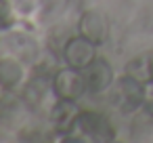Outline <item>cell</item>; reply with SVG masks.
<instances>
[{
  "label": "cell",
  "mask_w": 153,
  "mask_h": 143,
  "mask_svg": "<svg viewBox=\"0 0 153 143\" xmlns=\"http://www.w3.org/2000/svg\"><path fill=\"white\" fill-rule=\"evenodd\" d=\"M143 88H145L143 82H138L136 78L126 74L122 80L115 82L111 101L122 114H132L138 107H143Z\"/></svg>",
  "instance_id": "6da1fadb"
},
{
  "label": "cell",
  "mask_w": 153,
  "mask_h": 143,
  "mask_svg": "<svg viewBox=\"0 0 153 143\" xmlns=\"http://www.w3.org/2000/svg\"><path fill=\"white\" fill-rule=\"evenodd\" d=\"M82 137L90 139V141H99V143H107L115 137V130L111 126V122L101 116V114H92V112H82L76 120V126Z\"/></svg>",
  "instance_id": "7a4b0ae2"
},
{
  "label": "cell",
  "mask_w": 153,
  "mask_h": 143,
  "mask_svg": "<svg viewBox=\"0 0 153 143\" xmlns=\"http://www.w3.org/2000/svg\"><path fill=\"white\" fill-rule=\"evenodd\" d=\"M53 88H55V93H57L59 99H71V101H76L86 91V78H84L82 70L69 65V67L57 72V76L53 80Z\"/></svg>",
  "instance_id": "3957f363"
},
{
  "label": "cell",
  "mask_w": 153,
  "mask_h": 143,
  "mask_svg": "<svg viewBox=\"0 0 153 143\" xmlns=\"http://www.w3.org/2000/svg\"><path fill=\"white\" fill-rule=\"evenodd\" d=\"M63 57H65V63L71 65V67H78V70H84L94 57V42L84 38V36H74L65 42L63 46Z\"/></svg>",
  "instance_id": "277c9868"
},
{
  "label": "cell",
  "mask_w": 153,
  "mask_h": 143,
  "mask_svg": "<svg viewBox=\"0 0 153 143\" xmlns=\"http://www.w3.org/2000/svg\"><path fill=\"white\" fill-rule=\"evenodd\" d=\"M84 78H86V88L90 93H103L113 84L111 65L105 59H99V57H94L84 67Z\"/></svg>",
  "instance_id": "5b68a950"
},
{
  "label": "cell",
  "mask_w": 153,
  "mask_h": 143,
  "mask_svg": "<svg viewBox=\"0 0 153 143\" xmlns=\"http://www.w3.org/2000/svg\"><path fill=\"white\" fill-rule=\"evenodd\" d=\"M78 116H80V109L76 107V103H74L71 99H61V101L53 107V112H51L53 124H55L59 130H63V133H69V130L76 126Z\"/></svg>",
  "instance_id": "8992f818"
},
{
  "label": "cell",
  "mask_w": 153,
  "mask_h": 143,
  "mask_svg": "<svg viewBox=\"0 0 153 143\" xmlns=\"http://www.w3.org/2000/svg\"><path fill=\"white\" fill-rule=\"evenodd\" d=\"M78 32H80V36L92 40L94 44L101 42V40L105 38V32H107V25H105L103 15L97 13V11H88V13H84L82 19H80V23H78Z\"/></svg>",
  "instance_id": "52a82bcc"
},
{
  "label": "cell",
  "mask_w": 153,
  "mask_h": 143,
  "mask_svg": "<svg viewBox=\"0 0 153 143\" xmlns=\"http://www.w3.org/2000/svg\"><path fill=\"white\" fill-rule=\"evenodd\" d=\"M126 74L136 78L138 82H149L153 80V57L151 55H140L136 59H132L128 65H126Z\"/></svg>",
  "instance_id": "ba28073f"
},
{
  "label": "cell",
  "mask_w": 153,
  "mask_h": 143,
  "mask_svg": "<svg viewBox=\"0 0 153 143\" xmlns=\"http://www.w3.org/2000/svg\"><path fill=\"white\" fill-rule=\"evenodd\" d=\"M23 78V70L15 59H2L0 61V86L2 88H15Z\"/></svg>",
  "instance_id": "9c48e42d"
},
{
  "label": "cell",
  "mask_w": 153,
  "mask_h": 143,
  "mask_svg": "<svg viewBox=\"0 0 153 143\" xmlns=\"http://www.w3.org/2000/svg\"><path fill=\"white\" fill-rule=\"evenodd\" d=\"M44 95H46V82H44L42 78H36L34 82H30V86H27V91H25L27 101H32V103L36 105V103H40V101L44 99Z\"/></svg>",
  "instance_id": "30bf717a"
},
{
  "label": "cell",
  "mask_w": 153,
  "mask_h": 143,
  "mask_svg": "<svg viewBox=\"0 0 153 143\" xmlns=\"http://www.w3.org/2000/svg\"><path fill=\"white\" fill-rule=\"evenodd\" d=\"M69 4V0H42V13L44 17H57L61 15Z\"/></svg>",
  "instance_id": "8fae6325"
},
{
  "label": "cell",
  "mask_w": 153,
  "mask_h": 143,
  "mask_svg": "<svg viewBox=\"0 0 153 143\" xmlns=\"http://www.w3.org/2000/svg\"><path fill=\"white\" fill-rule=\"evenodd\" d=\"M143 107L149 116H153V80L145 82V88H143Z\"/></svg>",
  "instance_id": "7c38bea8"
},
{
  "label": "cell",
  "mask_w": 153,
  "mask_h": 143,
  "mask_svg": "<svg viewBox=\"0 0 153 143\" xmlns=\"http://www.w3.org/2000/svg\"><path fill=\"white\" fill-rule=\"evenodd\" d=\"M11 23V9L7 0H0V28H7Z\"/></svg>",
  "instance_id": "4fadbf2b"
}]
</instances>
